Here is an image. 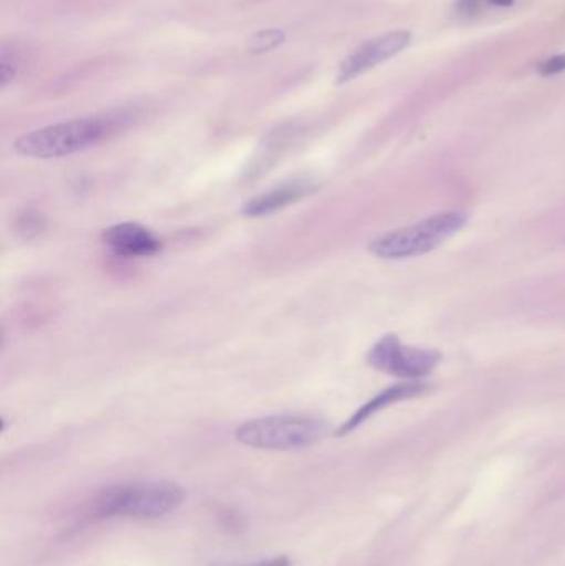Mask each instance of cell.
I'll list each match as a JSON object with an SVG mask.
<instances>
[{
	"mask_svg": "<svg viewBox=\"0 0 565 566\" xmlns=\"http://www.w3.org/2000/svg\"><path fill=\"white\" fill-rule=\"evenodd\" d=\"M185 491L172 482L116 485L100 492L85 511L86 521L113 517L153 521L175 512L185 502Z\"/></svg>",
	"mask_w": 565,
	"mask_h": 566,
	"instance_id": "1",
	"label": "cell"
},
{
	"mask_svg": "<svg viewBox=\"0 0 565 566\" xmlns=\"http://www.w3.org/2000/svg\"><path fill=\"white\" fill-rule=\"evenodd\" d=\"M294 562L291 558L281 555V557L269 558V560L255 562V564L238 565V566H292Z\"/></svg>",
	"mask_w": 565,
	"mask_h": 566,
	"instance_id": "12",
	"label": "cell"
},
{
	"mask_svg": "<svg viewBox=\"0 0 565 566\" xmlns=\"http://www.w3.org/2000/svg\"><path fill=\"white\" fill-rule=\"evenodd\" d=\"M372 368L408 381H420L438 368L441 353L437 349L401 345L397 335H387L372 346L367 355Z\"/></svg>",
	"mask_w": 565,
	"mask_h": 566,
	"instance_id": "5",
	"label": "cell"
},
{
	"mask_svg": "<svg viewBox=\"0 0 565 566\" xmlns=\"http://www.w3.org/2000/svg\"><path fill=\"white\" fill-rule=\"evenodd\" d=\"M218 524L219 527L224 528L226 532H232V534H239L245 528L244 517L239 512L228 507H222L218 512Z\"/></svg>",
	"mask_w": 565,
	"mask_h": 566,
	"instance_id": "10",
	"label": "cell"
},
{
	"mask_svg": "<svg viewBox=\"0 0 565 566\" xmlns=\"http://www.w3.org/2000/svg\"><path fill=\"white\" fill-rule=\"evenodd\" d=\"M411 42V32L397 30L385 35L375 36L364 45L358 46L352 55H348L338 69V83L350 82L362 73L375 69L380 63L387 62L391 56L404 52Z\"/></svg>",
	"mask_w": 565,
	"mask_h": 566,
	"instance_id": "6",
	"label": "cell"
},
{
	"mask_svg": "<svg viewBox=\"0 0 565 566\" xmlns=\"http://www.w3.org/2000/svg\"><path fill=\"white\" fill-rule=\"evenodd\" d=\"M541 76H554L565 72V53L551 56L537 66Z\"/></svg>",
	"mask_w": 565,
	"mask_h": 566,
	"instance_id": "11",
	"label": "cell"
},
{
	"mask_svg": "<svg viewBox=\"0 0 565 566\" xmlns=\"http://www.w3.org/2000/svg\"><path fill=\"white\" fill-rule=\"evenodd\" d=\"M468 216L460 211L441 212L417 224L387 232L368 245V251L385 261H405L430 254L450 241L467 226Z\"/></svg>",
	"mask_w": 565,
	"mask_h": 566,
	"instance_id": "3",
	"label": "cell"
},
{
	"mask_svg": "<svg viewBox=\"0 0 565 566\" xmlns=\"http://www.w3.org/2000/svg\"><path fill=\"white\" fill-rule=\"evenodd\" d=\"M430 389L431 386L423 381H405L390 386V388L384 389L380 395L375 396L370 401L365 402L354 416H350L348 421H345L344 424L338 428L335 436H337V438H344V436L350 434L355 429L360 428L368 419L374 418L377 412L390 408L391 405L405 401V399L417 398V396L425 395V392L430 391Z\"/></svg>",
	"mask_w": 565,
	"mask_h": 566,
	"instance_id": "8",
	"label": "cell"
},
{
	"mask_svg": "<svg viewBox=\"0 0 565 566\" xmlns=\"http://www.w3.org/2000/svg\"><path fill=\"white\" fill-rule=\"evenodd\" d=\"M328 434V424L317 416L275 415L251 419L236 429V439L249 448L292 451L317 444Z\"/></svg>",
	"mask_w": 565,
	"mask_h": 566,
	"instance_id": "4",
	"label": "cell"
},
{
	"mask_svg": "<svg viewBox=\"0 0 565 566\" xmlns=\"http://www.w3.org/2000/svg\"><path fill=\"white\" fill-rule=\"evenodd\" d=\"M103 241L115 254L123 258H149L161 251L159 239L136 222L112 226L103 234Z\"/></svg>",
	"mask_w": 565,
	"mask_h": 566,
	"instance_id": "7",
	"label": "cell"
},
{
	"mask_svg": "<svg viewBox=\"0 0 565 566\" xmlns=\"http://www.w3.org/2000/svg\"><path fill=\"white\" fill-rule=\"evenodd\" d=\"M312 191H314V185H312V182H287V185L279 186V188L271 189V191L264 192V195L245 202L242 212H244L248 218H262V216L272 214V212L281 211V209L294 205L299 199L311 195Z\"/></svg>",
	"mask_w": 565,
	"mask_h": 566,
	"instance_id": "9",
	"label": "cell"
},
{
	"mask_svg": "<svg viewBox=\"0 0 565 566\" xmlns=\"http://www.w3.org/2000/svg\"><path fill=\"white\" fill-rule=\"evenodd\" d=\"M116 125L118 122L113 116L70 119L20 136L13 149L27 158H63L98 145Z\"/></svg>",
	"mask_w": 565,
	"mask_h": 566,
	"instance_id": "2",
	"label": "cell"
}]
</instances>
